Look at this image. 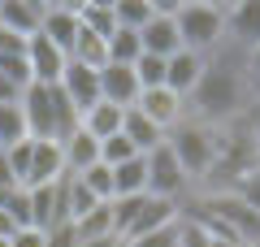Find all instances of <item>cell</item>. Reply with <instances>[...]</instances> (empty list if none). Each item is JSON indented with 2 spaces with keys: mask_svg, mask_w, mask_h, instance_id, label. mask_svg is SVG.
I'll use <instances>...</instances> for the list:
<instances>
[{
  "mask_svg": "<svg viewBox=\"0 0 260 247\" xmlns=\"http://www.w3.org/2000/svg\"><path fill=\"white\" fill-rule=\"evenodd\" d=\"M39 35L70 56V48H74V39H78V13H74V5H44Z\"/></svg>",
  "mask_w": 260,
  "mask_h": 247,
  "instance_id": "cell-15",
  "label": "cell"
},
{
  "mask_svg": "<svg viewBox=\"0 0 260 247\" xmlns=\"http://www.w3.org/2000/svg\"><path fill=\"white\" fill-rule=\"evenodd\" d=\"M22 139H30L26 135V117H22V104H0V147L9 152Z\"/></svg>",
  "mask_w": 260,
  "mask_h": 247,
  "instance_id": "cell-27",
  "label": "cell"
},
{
  "mask_svg": "<svg viewBox=\"0 0 260 247\" xmlns=\"http://www.w3.org/2000/svg\"><path fill=\"white\" fill-rule=\"evenodd\" d=\"M74 230H78V243H91V238H117V234H113V208H109V204H95L83 221H74Z\"/></svg>",
  "mask_w": 260,
  "mask_h": 247,
  "instance_id": "cell-25",
  "label": "cell"
},
{
  "mask_svg": "<svg viewBox=\"0 0 260 247\" xmlns=\"http://www.w3.org/2000/svg\"><path fill=\"white\" fill-rule=\"evenodd\" d=\"M174 26L186 52L208 56L225 44V5H178L174 9Z\"/></svg>",
  "mask_w": 260,
  "mask_h": 247,
  "instance_id": "cell-3",
  "label": "cell"
},
{
  "mask_svg": "<svg viewBox=\"0 0 260 247\" xmlns=\"http://www.w3.org/2000/svg\"><path fill=\"white\" fill-rule=\"evenodd\" d=\"M70 61L87 65V70H104V65H109V39H100V35H91V30L78 26V39H74V48H70Z\"/></svg>",
  "mask_w": 260,
  "mask_h": 247,
  "instance_id": "cell-22",
  "label": "cell"
},
{
  "mask_svg": "<svg viewBox=\"0 0 260 247\" xmlns=\"http://www.w3.org/2000/svg\"><path fill=\"white\" fill-rule=\"evenodd\" d=\"M70 65V56L61 52L56 44H48L44 35H30L26 39V70H30V82H44V87H56Z\"/></svg>",
  "mask_w": 260,
  "mask_h": 247,
  "instance_id": "cell-7",
  "label": "cell"
},
{
  "mask_svg": "<svg viewBox=\"0 0 260 247\" xmlns=\"http://www.w3.org/2000/svg\"><path fill=\"white\" fill-rule=\"evenodd\" d=\"M56 87L65 91V100L74 104V113H78V117H83L87 109H95V104H100V70H87V65L70 61Z\"/></svg>",
  "mask_w": 260,
  "mask_h": 247,
  "instance_id": "cell-8",
  "label": "cell"
},
{
  "mask_svg": "<svg viewBox=\"0 0 260 247\" xmlns=\"http://www.w3.org/2000/svg\"><path fill=\"white\" fill-rule=\"evenodd\" d=\"M9 247H48V238H44V230H35V226H22V230H13Z\"/></svg>",
  "mask_w": 260,
  "mask_h": 247,
  "instance_id": "cell-35",
  "label": "cell"
},
{
  "mask_svg": "<svg viewBox=\"0 0 260 247\" xmlns=\"http://www.w3.org/2000/svg\"><path fill=\"white\" fill-rule=\"evenodd\" d=\"M121 117H126V109H117V104H104V100H100L95 109H87L83 117H78V126H83L95 143H104V139L121 135Z\"/></svg>",
  "mask_w": 260,
  "mask_h": 247,
  "instance_id": "cell-20",
  "label": "cell"
},
{
  "mask_svg": "<svg viewBox=\"0 0 260 247\" xmlns=\"http://www.w3.org/2000/svg\"><path fill=\"white\" fill-rule=\"evenodd\" d=\"M0 191H18V178H13L9 161H5V152H0Z\"/></svg>",
  "mask_w": 260,
  "mask_h": 247,
  "instance_id": "cell-37",
  "label": "cell"
},
{
  "mask_svg": "<svg viewBox=\"0 0 260 247\" xmlns=\"http://www.w3.org/2000/svg\"><path fill=\"white\" fill-rule=\"evenodd\" d=\"M139 44H143V52H148V56H160V61H169L174 52H182V39H178L174 13H156V18L139 30Z\"/></svg>",
  "mask_w": 260,
  "mask_h": 247,
  "instance_id": "cell-16",
  "label": "cell"
},
{
  "mask_svg": "<svg viewBox=\"0 0 260 247\" xmlns=\"http://www.w3.org/2000/svg\"><path fill=\"white\" fill-rule=\"evenodd\" d=\"M213 247H243L239 238H213Z\"/></svg>",
  "mask_w": 260,
  "mask_h": 247,
  "instance_id": "cell-40",
  "label": "cell"
},
{
  "mask_svg": "<svg viewBox=\"0 0 260 247\" xmlns=\"http://www.w3.org/2000/svg\"><path fill=\"white\" fill-rule=\"evenodd\" d=\"M74 13H78V26H83V30H91V35H100V39H109L113 30H117V18H113V5H109V0L74 5Z\"/></svg>",
  "mask_w": 260,
  "mask_h": 247,
  "instance_id": "cell-23",
  "label": "cell"
},
{
  "mask_svg": "<svg viewBox=\"0 0 260 247\" xmlns=\"http://www.w3.org/2000/svg\"><path fill=\"white\" fill-rule=\"evenodd\" d=\"M200 212H204V217H213V221H221V226L230 230L243 247L260 243V212H251L234 191H213L204 204H200Z\"/></svg>",
  "mask_w": 260,
  "mask_h": 247,
  "instance_id": "cell-5",
  "label": "cell"
},
{
  "mask_svg": "<svg viewBox=\"0 0 260 247\" xmlns=\"http://www.w3.org/2000/svg\"><path fill=\"white\" fill-rule=\"evenodd\" d=\"M251 135H256V165H260V121L251 126Z\"/></svg>",
  "mask_w": 260,
  "mask_h": 247,
  "instance_id": "cell-41",
  "label": "cell"
},
{
  "mask_svg": "<svg viewBox=\"0 0 260 247\" xmlns=\"http://www.w3.org/2000/svg\"><path fill=\"white\" fill-rule=\"evenodd\" d=\"M225 39H234L243 52L260 44V0L225 5Z\"/></svg>",
  "mask_w": 260,
  "mask_h": 247,
  "instance_id": "cell-13",
  "label": "cell"
},
{
  "mask_svg": "<svg viewBox=\"0 0 260 247\" xmlns=\"http://www.w3.org/2000/svg\"><path fill=\"white\" fill-rule=\"evenodd\" d=\"M174 221H182V208H178L174 200L143 195V204H139V212H135V221H130V230L121 234V243H130V238H143V234H152V230H160V226H174Z\"/></svg>",
  "mask_w": 260,
  "mask_h": 247,
  "instance_id": "cell-11",
  "label": "cell"
},
{
  "mask_svg": "<svg viewBox=\"0 0 260 247\" xmlns=\"http://www.w3.org/2000/svg\"><path fill=\"white\" fill-rule=\"evenodd\" d=\"M135 143H130L126 135H113V139H104L100 143V165H109V169H117V165H126V161H135Z\"/></svg>",
  "mask_w": 260,
  "mask_h": 247,
  "instance_id": "cell-30",
  "label": "cell"
},
{
  "mask_svg": "<svg viewBox=\"0 0 260 247\" xmlns=\"http://www.w3.org/2000/svg\"><path fill=\"white\" fill-rule=\"evenodd\" d=\"M44 238H48V247H78V230H74V221H61V226L44 230Z\"/></svg>",
  "mask_w": 260,
  "mask_h": 247,
  "instance_id": "cell-34",
  "label": "cell"
},
{
  "mask_svg": "<svg viewBox=\"0 0 260 247\" xmlns=\"http://www.w3.org/2000/svg\"><path fill=\"white\" fill-rule=\"evenodd\" d=\"M121 135L135 143V152L139 156H148V152H156L160 143H165V130L160 126H152L148 117H143L139 109H126V117H121Z\"/></svg>",
  "mask_w": 260,
  "mask_h": 247,
  "instance_id": "cell-19",
  "label": "cell"
},
{
  "mask_svg": "<svg viewBox=\"0 0 260 247\" xmlns=\"http://www.w3.org/2000/svg\"><path fill=\"white\" fill-rule=\"evenodd\" d=\"M143 56L139 30H113L109 35V65H135Z\"/></svg>",
  "mask_w": 260,
  "mask_h": 247,
  "instance_id": "cell-26",
  "label": "cell"
},
{
  "mask_svg": "<svg viewBox=\"0 0 260 247\" xmlns=\"http://www.w3.org/2000/svg\"><path fill=\"white\" fill-rule=\"evenodd\" d=\"M130 70H135V78H139V91L165 87V61H160V56H148V52H143L139 61L130 65Z\"/></svg>",
  "mask_w": 260,
  "mask_h": 247,
  "instance_id": "cell-29",
  "label": "cell"
},
{
  "mask_svg": "<svg viewBox=\"0 0 260 247\" xmlns=\"http://www.w3.org/2000/svg\"><path fill=\"white\" fill-rule=\"evenodd\" d=\"M186 191V174L182 165H178V156L169 152V143H160L156 152H148V195H156V200H174Z\"/></svg>",
  "mask_w": 260,
  "mask_h": 247,
  "instance_id": "cell-6",
  "label": "cell"
},
{
  "mask_svg": "<svg viewBox=\"0 0 260 247\" xmlns=\"http://www.w3.org/2000/svg\"><path fill=\"white\" fill-rule=\"evenodd\" d=\"M135 109L143 113V117L152 121V126H160L169 135V130L182 121V109H186V100H178L169 87H152V91H139V100H135Z\"/></svg>",
  "mask_w": 260,
  "mask_h": 247,
  "instance_id": "cell-10",
  "label": "cell"
},
{
  "mask_svg": "<svg viewBox=\"0 0 260 247\" xmlns=\"http://www.w3.org/2000/svg\"><path fill=\"white\" fill-rule=\"evenodd\" d=\"M78 182H83L100 204H113V169L109 165H91L87 174H78Z\"/></svg>",
  "mask_w": 260,
  "mask_h": 247,
  "instance_id": "cell-28",
  "label": "cell"
},
{
  "mask_svg": "<svg viewBox=\"0 0 260 247\" xmlns=\"http://www.w3.org/2000/svg\"><path fill=\"white\" fill-rule=\"evenodd\" d=\"M100 100L117 104V109H135L139 100V78L130 65H104L100 70Z\"/></svg>",
  "mask_w": 260,
  "mask_h": 247,
  "instance_id": "cell-14",
  "label": "cell"
},
{
  "mask_svg": "<svg viewBox=\"0 0 260 247\" xmlns=\"http://www.w3.org/2000/svg\"><path fill=\"white\" fill-rule=\"evenodd\" d=\"M204 65H208V56H195V52H174L165 61V87L178 96V100H186V96L200 87V78H204Z\"/></svg>",
  "mask_w": 260,
  "mask_h": 247,
  "instance_id": "cell-12",
  "label": "cell"
},
{
  "mask_svg": "<svg viewBox=\"0 0 260 247\" xmlns=\"http://www.w3.org/2000/svg\"><path fill=\"white\" fill-rule=\"evenodd\" d=\"M243 65H247V74H251V78H256V87H260V44L243 52Z\"/></svg>",
  "mask_w": 260,
  "mask_h": 247,
  "instance_id": "cell-36",
  "label": "cell"
},
{
  "mask_svg": "<svg viewBox=\"0 0 260 247\" xmlns=\"http://www.w3.org/2000/svg\"><path fill=\"white\" fill-rule=\"evenodd\" d=\"M61 156H65V174L78 178V174H87L91 165H100V143H95V139L87 135L83 126H78L74 135L61 143Z\"/></svg>",
  "mask_w": 260,
  "mask_h": 247,
  "instance_id": "cell-18",
  "label": "cell"
},
{
  "mask_svg": "<svg viewBox=\"0 0 260 247\" xmlns=\"http://www.w3.org/2000/svg\"><path fill=\"white\" fill-rule=\"evenodd\" d=\"M251 247H260V243H251Z\"/></svg>",
  "mask_w": 260,
  "mask_h": 247,
  "instance_id": "cell-42",
  "label": "cell"
},
{
  "mask_svg": "<svg viewBox=\"0 0 260 247\" xmlns=\"http://www.w3.org/2000/svg\"><path fill=\"white\" fill-rule=\"evenodd\" d=\"M18 100H22V91L5 78V74H0V104H18Z\"/></svg>",
  "mask_w": 260,
  "mask_h": 247,
  "instance_id": "cell-38",
  "label": "cell"
},
{
  "mask_svg": "<svg viewBox=\"0 0 260 247\" xmlns=\"http://www.w3.org/2000/svg\"><path fill=\"white\" fill-rule=\"evenodd\" d=\"M178 234H182V221L160 226V230H152V234H143V238H130V243H121V247H178Z\"/></svg>",
  "mask_w": 260,
  "mask_h": 247,
  "instance_id": "cell-31",
  "label": "cell"
},
{
  "mask_svg": "<svg viewBox=\"0 0 260 247\" xmlns=\"http://www.w3.org/2000/svg\"><path fill=\"white\" fill-rule=\"evenodd\" d=\"M22 117H26V135L30 139H48V143H65V139L78 130V113L74 104L65 100L61 87H44V82H30L22 91Z\"/></svg>",
  "mask_w": 260,
  "mask_h": 247,
  "instance_id": "cell-2",
  "label": "cell"
},
{
  "mask_svg": "<svg viewBox=\"0 0 260 247\" xmlns=\"http://www.w3.org/2000/svg\"><path fill=\"white\" fill-rule=\"evenodd\" d=\"M165 143H169V152L178 156L186 182L213 174V161H217V130L213 126H204V121H178L165 135Z\"/></svg>",
  "mask_w": 260,
  "mask_h": 247,
  "instance_id": "cell-4",
  "label": "cell"
},
{
  "mask_svg": "<svg viewBox=\"0 0 260 247\" xmlns=\"http://www.w3.org/2000/svg\"><path fill=\"white\" fill-rule=\"evenodd\" d=\"M178 247H213V234H208L200 221H182V234H178Z\"/></svg>",
  "mask_w": 260,
  "mask_h": 247,
  "instance_id": "cell-33",
  "label": "cell"
},
{
  "mask_svg": "<svg viewBox=\"0 0 260 247\" xmlns=\"http://www.w3.org/2000/svg\"><path fill=\"white\" fill-rule=\"evenodd\" d=\"M113 18H117V30H143L156 18V5L152 0H113Z\"/></svg>",
  "mask_w": 260,
  "mask_h": 247,
  "instance_id": "cell-24",
  "label": "cell"
},
{
  "mask_svg": "<svg viewBox=\"0 0 260 247\" xmlns=\"http://www.w3.org/2000/svg\"><path fill=\"white\" fill-rule=\"evenodd\" d=\"M126 195H148V156H135L113 169V200H126Z\"/></svg>",
  "mask_w": 260,
  "mask_h": 247,
  "instance_id": "cell-21",
  "label": "cell"
},
{
  "mask_svg": "<svg viewBox=\"0 0 260 247\" xmlns=\"http://www.w3.org/2000/svg\"><path fill=\"white\" fill-rule=\"evenodd\" d=\"M195 100V121L204 126H225L243 109V70L234 61H213L204 65V78L191 91Z\"/></svg>",
  "mask_w": 260,
  "mask_h": 247,
  "instance_id": "cell-1",
  "label": "cell"
},
{
  "mask_svg": "<svg viewBox=\"0 0 260 247\" xmlns=\"http://www.w3.org/2000/svg\"><path fill=\"white\" fill-rule=\"evenodd\" d=\"M230 191H234V195H239V200H243V204H247V208H251V212H260V169H251V174H247V178H239V182H234V187H230Z\"/></svg>",
  "mask_w": 260,
  "mask_h": 247,
  "instance_id": "cell-32",
  "label": "cell"
},
{
  "mask_svg": "<svg viewBox=\"0 0 260 247\" xmlns=\"http://www.w3.org/2000/svg\"><path fill=\"white\" fill-rule=\"evenodd\" d=\"M39 22H44V5L35 0H0V30H9V35H39Z\"/></svg>",
  "mask_w": 260,
  "mask_h": 247,
  "instance_id": "cell-17",
  "label": "cell"
},
{
  "mask_svg": "<svg viewBox=\"0 0 260 247\" xmlns=\"http://www.w3.org/2000/svg\"><path fill=\"white\" fill-rule=\"evenodd\" d=\"M78 247H121V238H91V243H78Z\"/></svg>",
  "mask_w": 260,
  "mask_h": 247,
  "instance_id": "cell-39",
  "label": "cell"
},
{
  "mask_svg": "<svg viewBox=\"0 0 260 247\" xmlns=\"http://www.w3.org/2000/svg\"><path fill=\"white\" fill-rule=\"evenodd\" d=\"M65 178V156L61 143H48V139H35V152H30V169H26V182L22 191H35V187H52Z\"/></svg>",
  "mask_w": 260,
  "mask_h": 247,
  "instance_id": "cell-9",
  "label": "cell"
}]
</instances>
